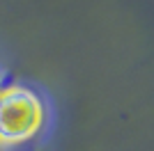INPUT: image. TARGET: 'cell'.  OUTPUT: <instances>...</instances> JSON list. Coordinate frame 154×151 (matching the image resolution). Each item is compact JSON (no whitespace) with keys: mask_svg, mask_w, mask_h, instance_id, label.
<instances>
[{"mask_svg":"<svg viewBox=\"0 0 154 151\" xmlns=\"http://www.w3.org/2000/svg\"><path fill=\"white\" fill-rule=\"evenodd\" d=\"M46 126V105L28 85H0V147L35 140Z\"/></svg>","mask_w":154,"mask_h":151,"instance_id":"cell-1","label":"cell"}]
</instances>
